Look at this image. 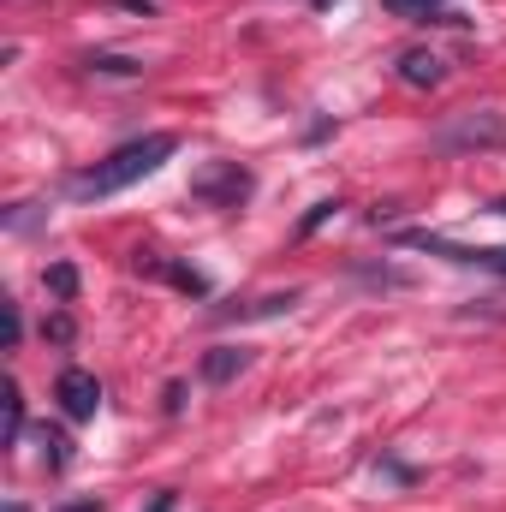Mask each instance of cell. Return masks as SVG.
<instances>
[{
  "instance_id": "6da1fadb",
  "label": "cell",
  "mask_w": 506,
  "mask_h": 512,
  "mask_svg": "<svg viewBox=\"0 0 506 512\" xmlns=\"http://www.w3.org/2000/svg\"><path fill=\"white\" fill-rule=\"evenodd\" d=\"M179 149V137L173 131H149V137H131V143H120L108 161H96L90 173H78L72 179V197H114V191H126V185H137V179H149L167 155Z\"/></svg>"
},
{
  "instance_id": "7a4b0ae2",
  "label": "cell",
  "mask_w": 506,
  "mask_h": 512,
  "mask_svg": "<svg viewBox=\"0 0 506 512\" xmlns=\"http://www.w3.org/2000/svg\"><path fill=\"white\" fill-rule=\"evenodd\" d=\"M191 197L209 203V209H239V203L251 197V173H245L239 161H215V167H203V173L191 179Z\"/></svg>"
},
{
  "instance_id": "3957f363",
  "label": "cell",
  "mask_w": 506,
  "mask_h": 512,
  "mask_svg": "<svg viewBox=\"0 0 506 512\" xmlns=\"http://www.w3.org/2000/svg\"><path fill=\"white\" fill-rule=\"evenodd\" d=\"M54 399H60V411H66L72 423H90V417L102 411V382H96L90 370H60Z\"/></svg>"
},
{
  "instance_id": "277c9868",
  "label": "cell",
  "mask_w": 506,
  "mask_h": 512,
  "mask_svg": "<svg viewBox=\"0 0 506 512\" xmlns=\"http://www.w3.org/2000/svg\"><path fill=\"white\" fill-rule=\"evenodd\" d=\"M393 245H411V251L447 256V262H465V268H495L506 274V251H465V245H447L441 233H393Z\"/></svg>"
},
{
  "instance_id": "5b68a950",
  "label": "cell",
  "mask_w": 506,
  "mask_h": 512,
  "mask_svg": "<svg viewBox=\"0 0 506 512\" xmlns=\"http://www.w3.org/2000/svg\"><path fill=\"white\" fill-rule=\"evenodd\" d=\"M399 84L435 90V84H447V60H441L435 48H405V54H399Z\"/></svg>"
},
{
  "instance_id": "8992f818",
  "label": "cell",
  "mask_w": 506,
  "mask_h": 512,
  "mask_svg": "<svg viewBox=\"0 0 506 512\" xmlns=\"http://www.w3.org/2000/svg\"><path fill=\"white\" fill-rule=\"evenodd\" d=\"M393 18H411V24H465L447 0H381Z\"/></svg>"
},
{
  "instance_id": "52a82bcc",
  "label": "cell",
  "mask_w": 506,
  "mask_h": 512,
  "mask_svg": "<svg viewBox=\"0 0 506 512\" xmlns=\"http://www.w3.org/2000/svg\"><path fill=\"white\" fill-rule=\"evenodd\" d=\"M251 358H245V346H215V352H203V382H233L239 370H245Z\"/></svg>"
},
{
  "instance_id": "ba28073f",
  "label": "cell",
  "mask_w": 506,
  "mask_h": 512,
  "mask_svg": "<svg viewBox=\"0 0 506 512\" xmlns=\"http://www.w3.org/2000/svg\"><path fill=\"white\" fill-rule=\"evenodd\" d=\"M298 304V292H268V298H251L239 310H215V316H239V322H262V316H286Z\"/></svg>"
},
{
  "instance_id": "9c48e42d",
  "label": "cell",
  "mask_w": 506,
  "mask_h": 512,
  "mask_svg": "<svg viewBox=\"0 0 506 512\" xmlns=\"http://www.w3.org/2000/svg\"><path fill=\"white\" fill-rule=\"evenodd\" d=\"M84 66L96 78H143V60H131V54H90Z\"/></svg>"
},
{
  "instance_id": "30bf717a",
  "label": "cell",
  "mask_w": 506,
  "mask_h": 512,
  "mask_svg": "<svg viewBox=\"0 0 506 512\" xmlns=\"http://www.w3.org/2000/svg\"><path fill=\"white\" fill-rule=\"evenodd\" d=\"M42 435V459H48V471H66L72 465V441L60 435V429H36Z\"/></svg>"
},
{
  "instance_id": "8fae6325",
  "label": "cell",
  "mask_w": 506,
  "mask_h": 512,
  "mask_svg": "<svg viewBox=\"0 0 506 512\" xmlns=\"http://www.w3.org/2000/svg\"><path fill=\"white\" fill-rule=\"evenodd\" d=\"M48 292H54L60 304H72V298H78V268H72V262H54V268H48Z\"/></svg>"
},
{
  "instance_id": "7c38bea8",
  "label": "cell",
  "mask_w": 506,
  "mask_h": 512,
  "mask_svg": "<svg viewBox=\"0 0 506 512\" xmlns=\"http://www.w3.org/2000/svg\"><path fill=\"white\" fill-rule=\"evenodd\" d=\"M24 435V399H18V382H6V447H18Z\"/></svg>"
},
{
  "instance_id": "4fadbf2b",
  "label": "cell",
  "mask_w": 506,
  "mask_h": 512,
  "mask_svg": "<svg viewBox=\"0 0 506 512\" xmlns=\"http://www.w3.org/2000/svg\"><path fill=\"white\" fill-rule=\"evenodd\" d=\"M42 334H48L54 346H72V334H78V328H72V316L60 310V316H48V322H42Z\"/></svg>"
},
{
  "instance_id": "5bb4252c",
  "label": "cell",
  "mask_w": 506,
  "mask_h": 512,
  "mask_svg": "<svg viewBox=\"0 0 506 512\" xmlns=\"http://www.w3.org/2000/svg\"><path fill=\"white\" fill-rule=\"evenodd\" d=\"M24 340V316H18V304H6V352Z\"/></svg>"
},
{
  "instance_id": "9a60e30c",
  "label": "cell",
  "mask_w": 506,
  "mask_h": 512,
  "mask_svg": "<svg viewBox=\"0 0 506 512\" xmlns=\"http://www.w3.org/2000/svg\"><path fill=\"white\" fill-rule=\"evenodd\" d=\"M149 512H173V495H167V489H161V495H155V501H149Z\"/></svg>"
},
{
  "instance_id": "2e32d148",
  "label": "cell",
  "mask_w": 506,
  "mask_h": 512,
  "mask_svg": "<svg viewBox=\"0 0 506 512\" xmlns=\"http://www.w3.org/2000/svg\"><path fill=\"white\" fill-rule=\"evenodd\" d=\"M66 512H102V507L96 501H78V507H66Z\"/></svg>"
},
{
  "instance_id": "e0dca14e",
  "label": "cell",
  "mask_w": 506,
  "mask_h": 512,
  "mask_svg": "<svg viewBox=\"0 0 506 512\" xmlns=\"http://www.w3.org/2000/svg\"><path fill=\"white\" fill-rule=\"evenodd\" d=\"M6 512H24V507H18V501H12V507H6Z\"/></svg>"
},
{
  "instance_id": "ac0fdd59",
  "label": "cell",
  "mask_w": 506,
  "mask_h": 512,
  "mask_svg": "<svg viewBox=\"0 0 506 512\" xmlns=\"http://www.w3.org/2000/svg\"><path fill=\"white\" fill-rule=\"evenodd\" d=\"M316 6H334V0H316Z\"/></svg>"
}]
</instances>
